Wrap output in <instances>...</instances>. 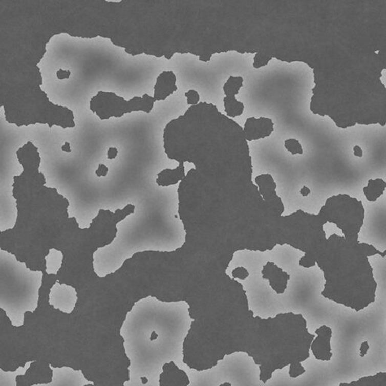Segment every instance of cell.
Masks as SVG:
<instances>
[{
	"label": "cell",
	"mask_w": 386,
	"mask_h": 386,
	"mask_svg": "<svg viewBox=\"0 0 386 386\" xmlns=\"http://www.w3.org/2000/svg\"><path fill=\"white\" fill-rule=\"evenodd\" d=\"M140 379H141V382L143 385H146L149 382V379L146 376H143V377L140 378Z\"/></svg>",
	"instance_id": "obj_20"
},
{
	"label": "cell",
	"mask_w": 386,
	"mask_h": 386,
	"mask_svg": "<svg viewBox=\"0 0 386 386\" xmlns=\"http://www.w3.org/2000/svg\"><path fill=\"white\" fill-rule=\"evenodd\" d=\"M310 189H309V188L306 187V186H304L303 189H301V194L303 196H307L308 195L310 194Z\"/></svg>",
	"instance_id": "obj_18"
},
{
	"label": "cell",
	"mask_w": 386,
	"mask_h": 386,
	"mask_svg": "<svg viewBox=\"0 0 386 386\" xmlns=\"http://www.w3.org/2000/svg\"><path fill=\"white\" fill-rule=\"evenodd\" d=\"M158 337H159V334L156 331H153L151 333V339H151V342H153V341L156 340Z\"/></svg>",
	"instance_id": "obj_19"
},
{
	"label": "cell",
	"mask_w": 386,
	"mask_h": 386,
	"mask_svg": "<svg viewBox=\"0 0 386 386\" xmlns=\"http://www.w3.org/2000/svg\"><path fill=\"white\" fill-rule=\"evenodd\" d=\"M337 386H352L350 385H349V384H346V383H340L339 385Z\"/></svg>",
	"instance_id": "obj_22"
},
{
	"label": "cell",
	"mask_w": 386,
	"mask_h": 386,
	"mask_svg": "<svg viewBox=\"0 0 386 386\" xmlns=\"http://www.w3.org/2000/svg\"><path fill=\"white\" fill-rule=\"evenodd\" d=\"M108 172H109V168H108V166L103 165V164H100L98 165V168L95 171V174L98 178H100V177H106Z\"/></svg>",
	"instance_id": "obj_13"
},
{
	"label": "cell",
	"mask_w": 386,
	"mask_h": 386,
	"mask_svg": "<svg viewBox=\"0 0 386 386\" xmlns=\"http://www.w3.org/2000/svg\"><path fill=\"white\" fill-rule=\"evenodd\" d=\"M184 95L187 98L188 105H190L191 106L199 104V101H200V95H199L197 91L191 89V90L185 92Z\"/></svg>",
	"instance_id": "obj_10"
},
{
	"label": "cell",
	"mask_w": 386,
	"mask_h": 386,
	"mask_svg": "<svg viewBox=\"0 0 386 386\" xmlns=\"http://www.w3.org/2000/svg\"><path fill=\"white\" fill-rule=\"evenodd\" d=\"M285 147L292 155H302L304 153L302 145L296 139L290 138L285 140Z\"/></svg>",
	"instance_id": "obj_9"
},
{
	"label": "cell",
	"mask_w": 386,
	"mask_h": 386,
	"mask_svg": "<svg viewBox=\"0 0 386 386\" xmlns=\"http://www.w3.org/2000/svg\"><path fill=\"white\" fill-rule=\"evenodd\" d=\"M62 151L65 153H71V148H70V143L69 142H65V144L61 146Z\"/></svg>",
	"instance_id": "obj_17"
},
{
	"label": "cell",
	"mask_w": 386,
	"mask_h": 386,
	"mask_svg": "<svg viewBox=\"0 0 386 386\" xmlns=\"http://www.w3.org/2000/svg\"><path fill=\"white\" fill-rule=\"evenodd\" d=\"M118 153H119V151H118L117 148H109L108 151V159H110V160L116 159L117 157Z\"/></svg>",
	"instance_id": "obj_15"
},
{
	"label": "cell",
	"mask_w": 386,
	"mask_h": 386,
	"mask_svg": "<svg viewBox=\"0 0 386 386\" xmlns=\"http://www.w3.org/2000/svg\"><path fill=\"white\" fill-rule=\"evenodd\" d=\"M84 386H96V385H92V384H89V385H84Z\"/></svg>",
	"instance_id": "obj_23"
},
{
	"label": "cell",
	"mask_w": 386,
	"mask_h": 386,
	"mask_svg": "<svg viewBox=\"0 0 386 386\" xmlns=\"http://www.w3.org/2000/svg\"><path fill=\"white\" fill-rule=\"evenodd\" d=\"M17 157L23 167L12 184L17 219L12 229L0 231V250L14 255L29 270L41 273L47 272L51 250L60 252L61 264L56 276L61 285L69 258L65 240L77 223L68 217V199L46 186L45 175L39 171L38 148L29 141L17 151Z\"/></svg>",
	"instance_id": "obj_1"
},
{
	"label": "cell",
	"mask_w": 386,
	"mask_h": 386,
	"mask_svg": "<svg viewBox=\"0 0 386 386\" xmlns=\"http://www.w3.org/2000/svg\"><path fill=\"white\" fill-rule=\"evenodd\" d=\"M249 273L248 271L244 267H238L232 271V276L234 278L241 279V280H244L248 277Z\"/></svg>",
	"instance_id": "obj_11"
},
{
	"label": "cell",
	"mask_w": 386,
	"mask_h": 386,
	"mask_svg": "<svg viewBox=\"0 0 386 386\" xmlns=\"http://www.w3.org/2000/svg\"><path fill=\"white\" fill-rule=\"evenodd\" d=\"M385 186V181L382 179L370 180L369 184L363 189L367 199L371 202L376 201L384 192L385 186Z\"/></svg>",
	"instance_id": "obj_8"
},
{
	"label": "cell",
	"mask_w": 386,
	"mask_h": 386,
	"mask_svg": "<svg viewBox=\"0 0 386 386\" xmlns=\"http://www.w3.org/2000/svg\"><path fill=\"white\" fill-rule=\"evenodd\" d=\"M156 102L153 97L148 94L126 100L114 92L99 91L97 95L91 99L89 108L100 120L104 121L112 117L121 118L132 112L151 113Z\"/></svg>",
	"instance_id": "obj_2"
},
{
	"label": "cell",
	"mask_w": 386,
	"mask_h": 386,
	"mask_svg": "<svg viewBox=\"0 0 386 386\" xmlns=\"http://www.w3.org/2000/svg\"><path fill=\"white\" fill-rule=\"evenodd\" d=\"M190 384L189 376L180 369L175 362L165 363L159 376V386H188Z\"/></svg>",
	"instance_id": "obj_6"
},
{
	"label": "cell",
	"mask_w": 386,
	"mask_h": 386,
	"mask_svg": "<svg viewBox=\"0 0 386 386\" xmlns=\"http://www.w3.org/2000/svg\"><path fill=\"white\" fill-rule=\"evenodd\" d=\"M370 346L368 342L365 341V342H362L360 347V358H364L368 354V350H369Z\"/></svg>",
	"instance_id": "obj_14"
},
{
	"label": "cell",
	"mask_w": 386,
	"mask_h": 386,
	"mask_svg": "<svg viewBox=\"0 0 386 386\" xmlns=\"http://www.w3.org/2000/svg\"><path fill=\"white\" fill-rule=\"evenodd\" d=\"M219 386H232V384L230 382H224V383L221 384Z\"/></svg>",
	"instance_id": "obj_21"
},
{
	"label": "cell",
	"mask_w": 386,
	"mask_h": 386,
	"mask_svg": "<svg viewBox=\"0 0 386 386\" xmlns=\"http://www.w3.org/2000/svg\"><path fill=\"white\" fill-rule=\"evenodd\" d=\"M70 75H71V72L70 70H65L63 69L58 70L57 73H56V76H57V78L59 80L68 79L70 78Z\"/></svg>",
	"instance_id": "obj_12"
},
{
	"label": "cell",
	"mask_w": 386,
	"mask_h": 386,
	"mask_svg": "<svg viewBox=\"0 0 386 386\" xmlns=\"http://www.w3.org/2000/svg\"><path fill=\"white\" fill-rule=\"evenodd\" d=\"M177 76L173 71H163L159 75L154 85L153 98L156 101H163L178 91Z\"/></svg>",
	"instance_id": "obj_7"
},
{
	"label": "cell",
	"mask_w": 386,
	"mask_h": 386,
	"mask_svg": "<svg viewBox=\"0 0 386 386\" xmlns=\"http://www.w3.org/2000/svg\"><path fill=\"white\" fill-rule=\"evenodd\" d=\"M315 339L312 342L310 351L315 359L320 361H330L333 357L331 338L333 331L330 327L322 325L315 331Z\"/></svg>",
	"instance_id": "obj_4"
},
{
	"label": "cell",
	"mask_w": 386,
	"mask_h": 386,
	"mask_svg": "<svg viewBox=\"0 0 386 386\" xmlns=\"http://www.w3.org/2000/svg\"><path fill=\"white\" fill-rule=\"evenodd\" d=\"M353 151L355 156H357V157L359 158L363 157V149H362L358 145H355V146H354Z\"/></svg>",
	"instance_id": "obj_16"
},
{
	"label": "cell",
	"mask_w": 386,
	"mask_h": 386,
	"mask_svg": "<svg viewBox=\"0 0 386 386\" xmlns=\"http://www.w3.org/2000/svg\"><path fill=\"white\" fill-rule=\"evenodd\" d=\"M273 126L274 123L272 119L268 118H248L245 124L244 135H245V138L248 141L265 138L270 136L274 131Z\"/></svg>",
	"instance_id": "obj_5"
},
{
	"label": "cell",
	"mask_w": 386,
	"mask_h": 386,
	"mask_svg": "<svg viewBox=\"0 0 386 386\" xmlns=\"http://www.w3.org/2000/svg\"><path fill=\"white\" fill-rule=\"evenodd\" d=\"M243 78L241 76H229L228 80L223 85L226 97L223 98L225 111L229 117H236L241 116L243 113L245 106L243 103L238 101L235 95L239 94V89L242 87Z\"/></svg>",
	"instance_id": "obj_3"
}]
</instances>
